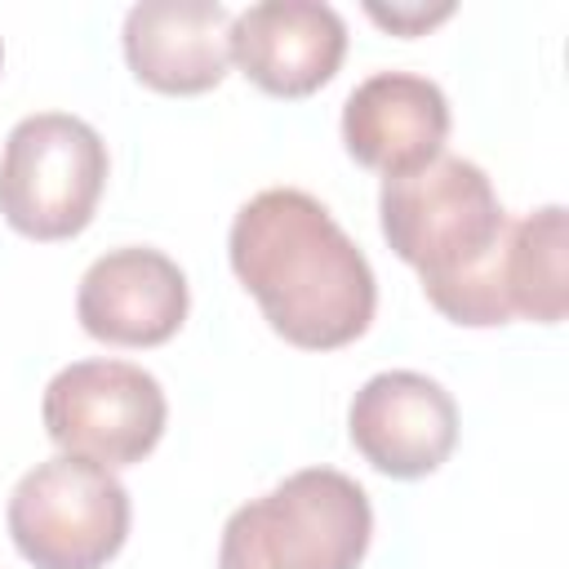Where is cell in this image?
<instances>
[{
	"mask_svg": "<svg viewBox=\"0 0 569 569\" xmlns=\"http://www.w3.org/2000/svg\"><path fill=\"white\" fill-rule=\"evenodd\" d=\"M0 62H4V49H0Z\"/></svg>",
	"mask_w": 569,
	"mask_h": 569,
	"instance_id": "cell-14",
	"label": "cell"
},
{
	"mask_svg": "<svg viewBox=\"0 0 569 569\" xmlns=\"http://www.w3.org/2000/svg\"><path fill=\"white\" fill-rule=\"evenodd\" d=\"M347 53V22L320 0H262L231 18V62L271 98L325 89Z\"/></svg>",
	"mask_w": 569,
	"mask_h": 569,
	"instance_id": "cell-9",
	"label": "cell"
},
{
	"mask_svg": "<svg viewBox=\"0 0 569 569\" xmlns=\"http://www.w3.org/2000/svg\"><path fill=\"white\" fill-rule=\"evenodd\" d=\"M191 307L182 267L151 249L124 244L89 262L76 289L80 329L111 347H160L169 342Z\"/></svg>",
	"mask_w": 569,
	"mask_h": 569,
	"instance_id": "cell-8",
	"label": "cell"
},
{
	"mask_svg": "<svg viewBox=\"0 0 569 569\" xmlns=\"http://www.w3.org/2000/svg\"><path fill=\"white\" fill-rule=\"evenodd\" d=\"M120 40L129 71L156 93H209L231 67V13L218 0H142Z\"/></svg>",
	"mask_w": 569,
	"mask_h": 569,
	"instance_id": "cell-11",
	"label": "cell"
},
{
	"mask_svg": "<svg viewBox=\"0 0 569 569\" xmlns=\"http://www.w3.org/2000/svg\"><path fill=\"white\" fill-rule=\"evenodd\" d=\"M347 436L373 471L391 480H422L440 471L458 445V405L436 378L418 369H387L351 396Z\"/></svg>",
	"mask_w": 569,
	"mask_h": 569,
	"instance_id": "cell-7",
	"label": "cell"
},
{
	"mask_svg": "<svg viewBox=\"0 0 569 569\" xmlns=\"http://www.w3.org/2000/svg\"><path fill=\"white\" fill-rule=\"evenodd\" d=\"M129 489L116 471L53 453L9 493V538L36 569H102L129 538Z\"/></svg>",
	"mask_w": 569,
	"mask_h": 569,
	"instance_id": "cell-5",
	"label": "cell"
},
{
	"mask_svg": "<svg viewBox=\"0 0 569 569\" xmlns=\"http://www.w3.org/2000/svg\"><path fill=\"white\" fill-rule=\"evenodd\" d=\"M49 440L107 471L142 462L169 422V400L156 373L129 360H76L58 369L40 405Z\"/></svg>",
	"mask_w": 569,
	"mask_h": 569,
	"instance_id": "cell-6",
	"label": "cell"
},
{
	"mask_svg": "<svg viewBox=\"0 0 569 569\" xmlns=\"http://www.w3.org/2000/svg\"><path fill=\"white\" fill-rule=\"evenodd\" d=\"M227 253L267 325L302 351L356 342L378 311L369 258L333 213L298 187H267L244 200L231 218Z\"/></svg>",
	"mask_w": 569,
	"mask_h": 569,
	"instance_id": "cell-1",
	"label": "cell"
},
{
	"mask_svg": "<svg viewBox=\"0 0 569 569\" xmlns=\"http://www.w3.org/2000/svg\"><path fill=\"white\" fill-rule=\"evenodd\" d=\"M565 244H569L565 204H542L507 227L502 293H507L511 320L516 316L538 320V325L565 320V311H569V271H565L569 249Z\"/></svg>",
	"mask_w": 569,
	"mask_h": 569,
	"instance_id": "cell-12",
	"label": "cell"
},
{
	"mask_svg": "<svg viewBox=\"0 0 569 569\" xmlns=\"http://www.w3.org/2000/svg\"><path fill=\"white\" fill-rule=\"evenodd\" d=\"M449 98L413 71H373L342 102V147L382 178H405L445 156Z\"/></svg>",
	"mask_w": 569,
	"mask_h": 569,
	"instance_id": "cell-10",
	"label": "cell"
},
{
	"mask_svg": "<svg viewBox=\"0 0 569 569\" xmlns=\"http://www.w3.org/2000/svg\"><path fill=\"white\" fill-rule=\"evenodd\" d=\"M107 169V142L89 120L22 116L0 151V213L27 240H71L93 222Z\"/></svg>",
	"mask_w": 569,
	"mask_h": 569,
	"instance_id": "cell-4",
	"label": "cell"
},
{
	"mask_svg": "<svg viewBox=\"0 0 569 569\" xmlns=\"http://www.w3.org/2000/svg\"><path fill=\"white\" fill-rule=\"evenodd\" d=\"M378 222L427 298L476 276L511 227L489 173L462 156H436L418 173L382 178Z\"/></svg>",
	"mask_w": 569,
	"mask_h": 569,
	"instance_id": "cell-2",
	"label": "cell"
},
{
	"mask_svg": "<svg viewBox=\"0 0 569 569\" xmlns=\"http://www.w3.org/2000/svg\"><path fill=\"white\" fill-rule=\"evenodd\" d=\"M369 538V493L333 467H302L227 516L218 569H356Z\"/></svg>",
	"mask_w": 569,
	"mask_h": 569,
	"instance_id": "cell-3",
	"label": "cell"
},
{
	"mask_svg": "<svg viewBox=\"0 0 569 569\" xmlns=\"http://www.w3.org/2000/svg\"><path fill=\"white\" fill-rule=\"evenodd\" d=\"M453 13V4H436V9H382V4H369V18L396 36H422L427 27L445 22Z\"/></svg>",
	"mask_w": 569,
	"mask_h": 569,
	"instance_id": "cell-13",
	"label": "cell"
}]
</instances>
